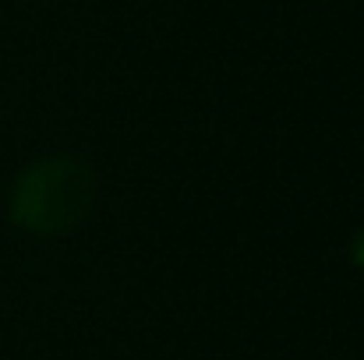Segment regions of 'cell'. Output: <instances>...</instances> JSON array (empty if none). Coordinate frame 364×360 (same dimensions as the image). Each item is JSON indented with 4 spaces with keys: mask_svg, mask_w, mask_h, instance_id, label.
I'll list each match as a JSON object with an SVG mask.
<instances>
[{
    "mask_svg": "<svg viewBox=\"0 0 364 360\" xmlns=\"http://www.w3.org/2000/svg\"><path fill=\"white\" fill-rule=\"evenodd\" d=\"M100 177L78 156H50L25 166L11 187L7 216L39 237L75 234L96 209Z\"/></svg>",
    "mask_w": 364,
    "mask_h": 360,
    "instance_id": "cell-1",
    "label": "cell"
},
{
    "mask_svg": "<svg viewBox=\"0 0 364 360\" xmlns=\"http://www.w3.org/2000/svg\"><path fill=\"white\" fill-rule=\"evenodd\" d=\"M350 265L364 272V227L354 234V240H350Z\"/></svg>",
    "mask_w": 364,
    "mask_h": 360,
    "instance_id": "cell-2",
    "label": "cell"
}]
</instances>
